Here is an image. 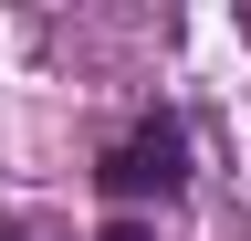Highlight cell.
<instances>
[{
  "instance_id": "cell-1",
  "label": "cell",
  "mask_w": 251,
  "mask_h": 241,
  "mask_svg": "<svg viewBox=\"0 0 251 241\" xmlns=\"http://www.w3.org/2000/svg\"><path fill=\"white\" fill-rule=\"evenodd\" d=\"M105 199H178V178H188V126L178 115H147L136 136H115L105 147Z\"/></svg>"
},
{
  "instance_id": "cell-2",
  "label": "cell",
  "mask_w": 251,
  "mask_h": 241,
  "mask_svg": "<svg viewBox=\"0 0 251 241\" xmlns=\"http://www.w3.org/2000/svg\"><path fill=\"white\" fill-rule=\"evenodd\" d=\"M105 241H147V231H136V220H115V231H105Z\"/></svg>"
}]
</instances>
